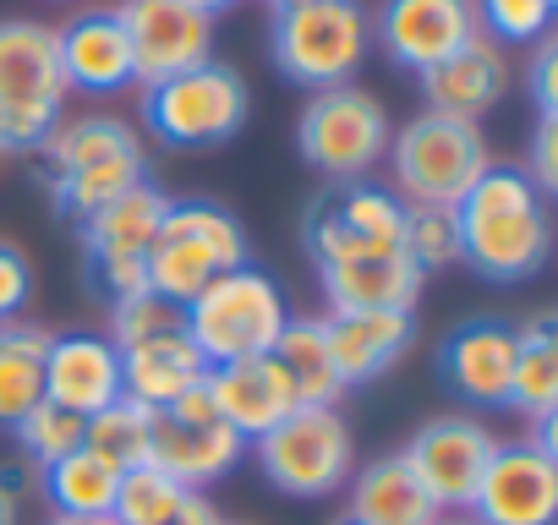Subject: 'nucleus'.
I'll return each instance as SVG.
<instances>
[{
  "label": "nucleus",
  "mask_w": 558,
  "mask_h": 525,
  "mask_svg": "<svg viewBox=\"0 0 558 525\" xmlns=\"http://www.w3.org/2000/svg\"><path fill=\"white\" fill-rule=\"evenodd\" d=\"M170 197L154 181H137L116 203H105L94 219H83V252H88V280L116 307L126 296L148 291V246L165 219Z\"/></svg>",
  "instance_id": "11"
},
{
  "label": "nucleus",
  "mask_w": 558,
  "mask_h": 525,
  "mask_svg": "<svg viewBox=\"0 0 558 525\" xmlns=\"http://www.w3.org/2000/svg\"><path fill=\"white\" fill-rule=\"evenodd\" d=\"M286 323H291L286 291H279L263 269H252V262L219 274L214 285H203V291L181 307V329H186V340L203 351L208 367H230V362L268 356Z\"/></svg>",
  "instance_id": "5"
},
{
  "label": "nucleus",
  "mask_w": 558,
  "mask_h": 525,
  "mask_svg": "<svg viewBox=\"0 0 558 525\" xmlns=\"http://www.w3.org/2000/svg\"><path fill=\"white\" fill-rule=\"evenodd\" d=\"M471 7H476V28H487L493 45H536L553 28L558 0H471Z\"/></svg>",
  "instance_id": "35"
},
{
  "label": "nucleus",
  "mask_w": 558,
  "mask_h": 525,
  "mask_svg": "<svg viewBox=\"0 0 558 525\" xmlns=\"http://www.w3.org/2000/svg\"><path fill=\"white\" fill-rule=\"evenodd\" d=\"M181 7H192V12H203V17H219L225 7H235V0H181Z\"/></svg>",
  "instance_id": "43"
},
{
  "label": "nucleus",
  "mask_w": 558,
  "mask_h": 525,
  "mask_svg": "<svg viewBox=\"0 0 558 525\" xmlns=\"http://www.w3.org/2000/svg\"><path fill=\"white\" fill-rule=\"evenodd\" d=\"M460 224V262L493 285H520L536 280L553 257V219H547V192L520 164H487L476 186L454 203Z\"/></svg>",
  "instance_id": "1"
},
{
  "label": "nucleus",
  "mask_w": 558,
  "mask_h": 525,
  "mask_svg": "<svg viewBox=\"0 0 558 525\" xmlns=\"http://www.w3.org/2000/svg\"><path fill=\"white\" fill-rule=\"evenodd\" d=\"M416 77H422L427 110L476 121V115H487L504 99V88H509V56H504V45H493L487 34H476L471 45H460L454 56H444L438 66H427Z\"/></svg>",
  "instance_id": "24"
},
{
  "label": "nucleus",
  "mask_w": 558,
  "mask_h": 525,
  "mask_svg": "<svg viewBox=\"0 0 558 525\" xmlns=\"http://www.w3.org/2000/svg\"><path fill=\"white\" fill-rule=\"evenodd\" d=\"M318 285L329 313H411L422 274L400 246H351L318 262Z\"/></svg>",
  "instance_id": "18"
},
{
  "label": "nucleus",
  "mask_w": 558,
  "mask_h": 525,
  "mask_svg": "<svg viewBox=\"0 0 558 525\" xmlns=\"http://www.w3.org/2000/svg\"><path fill=\"white\" fill-rule=\"evenodd\" d=\"M384 159H389V175H395L389 192L400 203H438V208H454L476 186V175L493 164L482 126L444 115V110H422L411 126L389 132Z\"/></svg>",
  "instance_id": "7"
},
{
  "label": "nucleus",
  "mask_w": 558,
  "mask_h": 525,
  "mask_svg": "<svg viewBox=\"0 0 558 525\" xmlns=\"http://www.w3.org/2000/svg\"><path fill=\"white\" fill-rule=\"evenodd\" d=\"M165 329H181V307H170L148 291L110 307V345H132V340H148V334H165Z\"/></svg>",
  "instance_id": "36"
},
{
  "label": "nucleus",
  "mask_w": 558,
  "mask_h": 525,
  "mask_svg": "<svg viewBox=\"0 0 558 525\" xmlns=\"http://www.w3.org/2000/svg\"><path fill=\"white\" fill-rule=\"evenodd\" d=\"M536 192H553L558 186V115H542L536 121V137H531V170Z\"/></svg>",
  "instance_id": "38"
},
{
  "label": "nucleus",
  "mask_w": 558,
  "mask_h": 525,
  "mask_svg": "<svg viewBox=\"0 0 558 525\" xmlns=\"http://www.w3.org/2000/svg\"><path fill=\"white\" fill-rule=\"evenodd\" d=\"M504 405H514L531 422L558 416V323L547 313L514 329V373Z\"/></svg>",
  "instance_id": "28"
},
{
  "label": "nucleus",
  "mask_w": 558,
  "mask_h": 525,
  "mask_svg": "<svg viewBox=\"0 0 558 525\" xmlns=\"http://www.w3.org/2000/svg\"><path fill=\"white\" fill-rule=\"evenodd\" d=\"M246 115L252 94L241 72L225 61H203L143 88V126L165 148H219L246 126Z\"/></svg>",
  "instance_id": "8"
},
{
  "label": "nucleus",
  "mask_w": 558,
  "mask_h": 525,
  "mask_svg": "<svg viewBox=\"0 0 558 525\" xmlns=\"http://www.w3.org/2000/svg\"><path fill=\"white\" fill-rule=\"evenodd\" d=\"M252 449L268 487L286 498H329L356 471V443L335 405H296L279 427L252 438Z\"/></svg>",
  "instance_id": "9"
},
{
  "label": "nucleus",
  "mask_w": 558,
  "mask_h": 525,
  "mask_svg": "<svg viewBox=\"0 0 558 525\" xmlns=\"http://www.w3.org/2000/svg\"><path fill=\"white\" fill-rule=\"evenodd\" d=\"M335 525H362V520H351V514H345V520H335Z\"/></svg>",
  "instance_id": "45"
},
{
  "label": "nucleus",
  "mask_w": 558,
  "mask_h": 525,
  "mask_svg": "<svg viewBox=\"0 0 558 525\" xmlns=\"http://www.w3.org/2000/svg\"><path fill=\"white\" fill-rule=\"evenodd\" d=\"M493 449H498V438L487 432V422H476V416H433V422H422L411 432L400 460L416 471V481L427 487L438 514H465Z\"/></svg>",
  "instance_id": "14"
},
{
  "label": "nucleus",
  "mask_w": 558,
  "mask_h": 525,
  "mask_svg": "<svg viewBox=\"0 0 558 525\" xmlns=\"http://www.w3.org/2000/svg\"><path fill=\"white\" fill-rule=\"evenodd\" d=\"M56 56H61L66 88H77V94H116V88L137 83L126 28L110 7L77 12L66 28H56Z\"/></svg>",
  "instance_id": "20"
},
{
  "label": "nucleus",
  "mask_w": 558,
  "mask_h": 525,
  "mask_svg": "<svg viewBox=\"0 0 558 525\" xmlns=\"http://www.w3.org/2000/svg\"><path fill=\"white\" fill-rule=\"evenodd\" d=\"M400 224H405V203L389 186L373 181H340L335 192H324L307 219H302V246L313 262L340 257L351 246H400Z\"/></svg>",
  "instance_id": "16"
},
{
  "label": "nucleus",
  "mask_w": 558,
  "mask_h": 525,
  "mask_svg": "<svg viewBox=\"0 0 558 525\" xmlns=\"http://www.w3.org/2000/svg\"><path fill=\"white\" fill-rule=\"evenodd\" d=\"M400 252L416 262V274H438L449 262H460V224L454 208L438 203H405V224H400Z\"/></svg>",
  "instance_id": "32"
},
{
  "label": "nucleus",
  "mask_w": 558,
  "mask_h": 525,
  "mask_svg": "<svg viewBox=\"0 0 558 525\" xmlns=\"http://www.w3.org/2000/svg\"><path fill=\"white\" fill-rule=\"evenodd\" d=\"M329 334V356L340 383H373L389 367H400V356L416 340V318L411 313H329L324 318Z\"/></svg>",
  "instance_id": "25"
},
{
  "label": "nucleus",
  "mask_w": 558,
  "mask_h": 525,
  "mask_svg": "<svg viewBox=\"0 0 558 525\" xmlns=\"http://www.w3.org/2000/svg\"><path fill=\"white\" fill-rule=\"evenodd\" d=\"M66 94L56 28L28 17L0 23V154H39V143L61 126Z\"/></svg>",
  "instance_id": "6"
},
{
  "label": "nucleus",
  "mask_w": 558,
  "mask_h": 525,
  "mask_svg": "<svg viewBox=\"0 0 558 525\" xmlns=\"http://www.w3.org/2000/svg\"><path fill=\"white\" fill-rule=\"evenodd\" d=\"M0 525H17V487L0 476Z\"/></svg>",
  "instance_id": "41"
},
{
  "label": "nucleus",
  "mask_w": 558,
  "mask_h": 525,
  "mask_svg": "<svg viewBox=\"0 0 558 525\" xmlns=\"http://www.w3.org/2000/svg\"><path fill=\"white\" fill-rule=\"evenodd\" d=\"M12 438H17L23 460H28L34 471H45L50 460H61V454L83 449V416H77V411H66V405H56V400H39V405L12 427Z\"/></svg>",
  "instance_id": "33"
},
{
  "label": "nucleus",
  "mask_w": 558,
  "mask_h": 525,
  "mask_svg": "<svg viewBox=\"0 0 558 525\" xmlns=\"http://www.w3.org/2000/svg\"><path fill=\"white\" fill-rule=\"evenodd\" d=\"M252 257L241 219L225 203L208 197H170L154 246H148V296L186 307L203 285H214L219 274L241 269Z\"/></svg>",
  "instance_id": "4"
},
{
  "label": "nucleus",
  "mask_w": 558,
  "mask_h": 525,
  "mask_svg": "<svg viewBox=\"0 0 558 525\" xmlns=\"http://www.w3.org/2000/svg\"><path fill=\"white\" fill-rule=\"evenodd\" d=\"M45 351H50V329L39 323H0V427H17L39 400H45Z\"/></svg>",
  "instance_id": "29"
},
{
  "label": "nucleus",
  "mask_w": 558,
  "mask_h": 525,
  "mask_svg": "<svg viewBox=\"0 0 558 525\" xmlns=\"http://www.w3.org/2000/svg\"><path fill=\"white\" fill-rule=\"evenodd\" d=\"M246 454V438L230 432L214 405H208V389H192L181 394L175 405L154 411V443H148V465H159L170 481L203 492L208 481L230 476Z\"/></svg>",
  "instance_id": "12"
},
{
  "label": "nucleus",
  "mask_w": 558,
  "mask_h": 525,
  "mask_svg": "<svg viewBox=\"0 0 558 525\" xmlns=\"http://www.w3.org/2000/svg\"><path fill=\"white\" fill-rule=\"evenodd\" d=\"M45 192L66 219H94L105 203H116L121 192H132L137 181H148V154L137 143V132L116 115H83V121H61L45 143Z\"/></svg>",
  "instance_id": "2"
},
{
  "label": "nucleus",
  "mask_w": 558,
  "mask_h": 525,
  "mask_svg": "<svg viewBox=\"0 0 558 525\" xmlns=\"http://www.w3.org/2000/svg\"><path fill=\"white\" fill-rule=\"evenodd\" d=\"M351 520L362 525H433L438 503L427 498V487L416 481V471L400 454L367 460L362 471H351Z\"/></svg>",
  "instance_id": "26"
},
{
  "label": "nucleus",
  "mask_w": 558,
  "mask_h": 525,
  "mask_svg": "<svg viewBox=\"0 0 558 525\" xmlns=\"http://www.w3.org/2000/svg\"><path fill=\"white\" fill-rule=\"evenodd\" d=\"M476 34L482 28L471 0H384L373 17V45H384V56L405 72L438 66Z\"/></svg>",
  "instance_id": "17"
},
{
  "label": "nucleus",
  "mask_w": 558,
  "mask_h": 525,
  "mask_svg": "<svg viewBox=\"0 0 558 525\" xmlns=\"http://www.w3.org/2000/svg\"><path fill=\"white\" fill-rule=\"evenodd\" d=\"M116 17H121L126 45H132L137 88L214 61V17L181 7V0H121Z\"/></svg>",
  "instance_id": "15"
},
{
  "label": "nucleus",
  "mask_w": 558,
  "mask_h": 525,
  "mask_svg": "<svg viewBox=\"0 0 558 525\" xmlns=\"http://www.w3.org/2000/svg\"><path fill=\"white\" fill-rule=\"evenodd\" d=\"M465 514L476 525H553L558 520V454L542 449L536 438L498 443Z\"/></svg>",
  "instance_id": "13"
},
{
  "label": "nucleus",
  "mask_w": 558,
  "mask_h": 525,
  "mask_svg": "<svg viewBox=\"0 0 558 525\" xmlns=\"http://www.w3.org/2000/svg\"><path fill=\"white\" fill-rule=\"evenodd\" d=\"M268 56L296 88H340L373 50V17L362 0H274Z\"/></svg>",
  "instance_id": "3"
},
{
  "label": "nucleus",
  "mask_w": 558,
  "mask_h": 525,
  "mask_svg": "<svg viewBox=\"0 0 558 525\" xmlns=\"http://www.w3.org/2000/svg\"><path fill=\"white\" fill-rule=\"evenodd\" d=\"M208 405L214 416L241 432L246 443L263 438L268 427H279L296 411V394L286 383V373L274 367V356H252V362H230V367H208Z\"/></svg>",
  "instance_id": "22"
},
{
  "label": "nucleus",
  "mask_w": 558,
  "mask_h": 525,
  "mask_svg": "<svg viewBox=\"0 0 558 525\" xmlns=\"http://www.w3.org/2000/svg\"><path fill=\"white\" fill-rule=\"evenodd\" d=\"M268 7H274V0H268Z\"/></svg>",
  "instance_id": "46"
},
{
  "label": "nucleus",
  "mask_w": 558,
  "mask_h": 525,
  "mask_svg": "<svg viewBox=\"0 0 558 525\" xmlns=\"http://www.w3.org/2000/svg\"><path fill=\"white\" fill-rule=\"evenodd\" d=\"M192 487H181V481H170L159 465H132V471H121V481H116V520L121 525H154V520H165L181 498H186Z\"/></svg>",
  "instance_id": "34"
},
{
  "label": "nucleus",
  "mask_w": 558,
  "mask_h": 525,
  "mask_svg": "<svg viewBox=\"0 0 558 525\" xmlns=\"http://www.w3.org/2000/svg\"><path fill=\"white\" fill-rule=\"evenodd\" d=\"M433 525H476V520H471V514H438Z\"/></svg>",
  "instance_id": "44"
},
{
  "label": "nucleus",
  "mask_w": 558,
  "mask_h": 525,
  "mask_svg": "<svg viewBox=\"0 0 558 525\" xmlns=\"http://www.w3.org/2000/svg\"><path fill=\"white\" fill-rule=\"evenodd\" d=\"M296 154L335 186L367 181L389 154V115L367 88H318L296 115Z\"/></svg>",
  "instance_id": "10"
},
{
  "label": "nucleus",
  "mask_w": 558,
  "mask_h": 525,
  "mask_svg": "<svg viewBox=\"0 0 558 525\" xmlns=\"http://www.w3.org/2000/svg\"><path fill=\"white\" fill-rule=\"evenodd\" d=\"M531 94L542 115H558V45L536 39V61H531Z\"/></svg>",
  "instance_id": "39"
},
{
  "label": "nucleus",
  "mask_w": 558,
  "mask_h": 525,
  "mask_svg": "<svg viewBox=\"0 0 558 525\" xmlns=\"http://www.w3.org/2000/svg\"><path fill=\"white\" fill-rule=\"evenodd\" d=\"M116 481H121V471L105 465L94 449H72L45 465V498L56 503V514H110Z\"/></svg>",
  "instance_id": "30"
},
{
  "label": "nucleus",
  "mask_w": 558,
  "mask_h": 525,
  "mask_svg": "<svg viewBox=\"0 0 558 525\" xmlns=\"http://www.w3.org/2000/svg\"><path fill=\"white\" fill-rule=\"evenodd\" d=\"M28 296H34V262H28V252L17 241L0 235V323L23 318Z\"/></svg>",
  "instance_id": "37"
},
{
  "label": "nucleus",
  "mask_w": 558,
  "mask_h": 525,
  "mask_svg": "<svg viewBox=\"0 0 558 525\" xmlns=\"http://www.w3.org/2000/svg\"><path fill=\"white\" fill-rule=\"evenodd\" d=\"M154 525H225V520H219V509L208 503V492H186V498H181L165 520H154Z\"/></svg>",
  "instance_id": "40"
},
{
  "label": "nucleus",
  "mask_w": 558,
  "mask_h": 525,
  "mask_svg": "<svg viewBox=\"0 0 558 525\" xmlns=\"http://www.w3.org/2000/svg\"><path fill=\"white\" fill-rule=\"evenodd\" d=\"M50 525H121L116 514H56Z\"/></svg>",
  "instance_id": "42"
},
{
  "label": "nucleus",
  "mask_w": 558,
  "mask_h": 525,
  "mask_svg": "<svg viewBox=\"0 0 558 525\" xmlns=\"http://www.w3.org/2000/svg\"><path fill=\"white\" fill-rule=\"evenodd\" d=\"M514 373V323L471 318L438 345V378L471 405H504Z\"/></svg>",
  "instance_id": "19"
},
{
  "label": "nucleus",
  "mask_w": 558,
  "mask_h": 525,
  "mask_svg": "<svg viewBox=\"0 0 558 525\" xmlns=\"http://www.w3.org/2000/svg\"><path fill=\"white\" fill-rule=\"evenodd\" d=\"M116 351H121V394H132L148 411H165L181 394L208 383V362L186 340V329H165V334H148V340H132Z\"/></svg>",
  "instance_id": "23"
},
{
  "label": "nucleus",
  "mask_w": 558,
  "mask_h": 525,
  "mask_svg": "<svg viewBox=\"0 0 558 525\" xmlns=\"http://www.w3.org/2000/svg\"><path fill=\"white\" fill-rule=\"evenodd\" d=\"M45 400L77 411L83 422L121 400V351L110 345V334H50Z\"/></svg>",
  "instance_id": "21"
},
{
  "label": "nucleus",
  "mask_w": 558,
  "mask_h": 525,
  "mask_svg": "<svg viewBox=\"0 0 558 525\" xmlns=\"http://www.w3.org/2000/svg\"><path fill=\"white\" fill-rule=\"evenodd\" d=\"M274 367L286 373L296 405H340L345 383L335 373V356H329V334H324V318H291L274 340Z\"/></svg>",
  "instance_id": "27"
},
{
  "label": "nucleus",
  "mask_w": 558,
  "mask_h": 525,
  "mask_svg": "<svg viewBox=\"0 0 558 525\" xmlns=\"http://www.w3.org/2000/svg\"><path fill=\"white\" fill-rule=\"evenodd\" d=\"M148 443H154V411L137 405L132 394L110 400L105 411H94L83 422V449H94L105 465L116 471H132V465H148Z\"/></svg>",
  "instance_id": "31"
}]
</instances>
